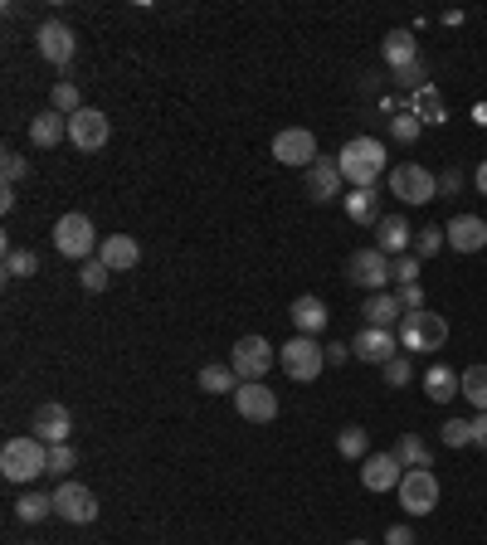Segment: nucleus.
Instances as JSON below:
<instances>
[{
  "instance_id": "c9c22d12",
  "label": "nucleus",
  "mask_w": 487,
  "mask_h": 545,
  "mask_svg": "<svg viewBox=\"0 0 487 545\" xmlns=\"http://www.w3.org/2000/svg\"><path fill=\"white\" fill-rule=\"evenodd\" d=\"M108 273H113V268H108L103 258H88V263H78V283H83L88 292H103V288H108Z\"/></svg>"
},
{
  "instance_id": "8fccbe9b",
  "label": "nucleus",
  "mask_w": 487,
  "mask_h": 545,
  "mask_svg": "<svg viewBox=\"0 0 487 545\" xmlns=\"http://www.w3.org/2000/svg\"><path fill=\"white\" fill-rule=\"evenodd\" d=\"M346 361H351V346H341V341L327 346V365H346Z\"/></svg>"
},
{
  "instance_id": "6e6552de",
  "label": "nucleus",
  "mask_w": 487,
  "mask_h": 545,
  "mask_svg": "<svg viewBox=\"0 0 487 545\" xmlns=\"http://www.w3.org/2000/svg\"><path fill=\"white\" fill-rule=\"evenodd\" d=\"M395 492H400V507L410 511V516H429V511L439 507V477L429 473V468H410Z\"/></svg>"
},
{
  "instance_id": "0eeeda50",
  "label": "nucleus",
  "mask_w": 487,
  "mask_h": 545,
  "mask_svg": "<svg viewBox=\"0 0 487 545\" xmlns=\"http://www.w3.org/2000/svg\"><path fill=\"white\" fill-rule=\"evenodd\" d=\"M273 361H278V346H268L263 336H239L234 351H229V365H234L239 380H263Z\"/></svg>"
},
{
  "instance_id": "09e8293b",
  "label": "nucleus",
  "mask_w": 487,
  "mask_h": 545,
  "mask_svg": "<svg viewBox=\"0 0 487 545\" xmlns=\"http://www.w3.org/2000/svg\"><path fill=\"white\" fill-rule=\"evenodd\" d=\"M385 545H414V531L410 526H390V531H385Z\"/></svg>"
},
{
  "instance_id": "9b49d317",
  "label": "nucleus",
  "mask_w": 487,
  "mask_h": 545,
  "mask_svg": "<svg viewBox=\"0 0 487 545\" xmlns=\"http://www.w3.org/2000/svg\"><path fill=\"white\" fill-rule=\"evenodd\" d=\"M346 278L366 292H385V283H390V254H380V249H356L351 263H346Z\"/></svg>"
},
{
  "instance_id": "e433bc0d",
  "label": "nucleus",
  "mask_w": 487,
  "mask_h": 545,
  "mask_svg": "<svg viewBox=\"0 0 487 545\" xmlns=\"http://www.w3.org/2000/svg\"><path fill=\"white\" fill-rule=\"evenodd\" d=\"M54 112H64V117H74V112H83V93H78V83H54Z\"/></svg>"
},
{
  "instance_id": "a19ab883",
  "label": "nucleus",
  "mask_w": 487,
  "mask_h": 545,
  "mask_svg": "<svg viewBox=\"0 0 487 545\" xmlns=\"http://www.w3.org/2000/svg\"><path fill=\"white\" fill-rule=\"evenodd\" d=\"M439 438H444L449 448H468V443H473V419H449V424L439 429Z\"/></svg>"
},
{
  "instance_id": "f03ea898",
  "label": "nucleus",
  "mask_w": 487,
  "mask_h": 545,
  "mask_svg": "<svg viewBox=\"0 0 487 545\" xmlns=\"http://www.w3.org/2000/svg\"><path fill=\"white\" fill-rule=\"evenodd\" d=\"M337 166H341V181L351 185V190H371L380 181V171H385V146L375 142V137H351V142L341 146Z\"/></svg>"
},
{
  "instance_id": "473e14b6",
  "label": "nucleus",
  "mask_w": 487,
  "mask_h": 545,
  "mask_svg": "<svg viewBox=\"0 0 487 545\" xmlns=\"http://www.w3.org/2000/svg\"><path fill=\"white\" fill-rule=\"evenodd\" d=\"M337 448H341V458H356V463L371 458V438H366V429H356V424H346L337 434Z\"/></svg>"
},
{
  "instance_id": "79ce46f5",
  "label": "nucleus",
  "mask_w": 487,
  "mask_h": 545,
  "mask_svg": "<svg viewBox=\"0 0 487 545\" xmlns=\"http://www.w3.org/2000/svg\"><path fill=\"white\" fill-rule=\"evenodd\" d=\"M380 370H385V385H390V390H405V385L414 380V365L405 361V356H395V361L380 365Z\"/></svg>"
},
{
  "instance_id": "9d476101",
  "label": "nucleus",
  "mask_w": 487,
  "mask_h": 545,
  "mask_svg": "<svg viewBox=\"0 0 487 545\" xmlns=\"http://www.w3.org/2000/svg\"><path fill=\"white\" fill-rule=\"evenodd\" d=\"M234 409L249 419V424H273L278 419V395L268 390V380H244L234 390Z\"/></svg>"
},
{
  "instance_id": "ddd939ff",
  "label": "nucleus",
  "mask_w": 487,
  "mask_h": 545,
  "mask_svg": "<svg viewBox=\"0 0 487 545\" xmlns=\"http://www.w3.org/2000/svg\"><path fill=\"white\" fill-rule=\"evenodd\" d=\"M30 434L44 438L49 448H54V443H69V434H74V414H69V404L44 400L35 409V419H30Z\"/></svg>"
},
{
  "instance_id": "4c0bfd02",
  "label": "nucleus",
  "mask_w": 487,
  "mask_h": 545,
  "mask_svg": "<svg viewBox=\"0 0 487 545\" xmlns=\"http://www.w3.org/2000/svg\"><path fill=\"white\" fill-rule=\"evenodd\" d=\"M0 176H5V185L15 190V185L30 176V161H25L20 151H0Z\"/></svg>"
},
{
  "instance_id": "4be33fe9",
  "label": "nucleus",
  "mask_w": 487,
  "mask_h": 545,
  "mask_svg": "<svg viewBox=\"0 0 487 545\" xmlns=\"http://www.w3.org/2000/svg\"><path fill=\"white\" fill-rule=\"evenodd\" d=\"M375 234H380V244H375V249H380V254H405V249H410V219L405 215H380V224H375Z\"/></svg>"
},
{
  "instance_id": "de8ad7c7",
  "label": "nucleus",
  "mask_w": 487,
  "mask_h": 545,
  "mask_svg": "<svg viewBox=\"0 0 487 545\" xmlns=\"http://www.w3.org/2000/svg\"><path fill=\"white\" fill-rule=\"evenodd\" d=\"M473 448L487 453V409H478V419H473Z\"/></svg>"
},
{
  "instance_id": "a18cd8bd",
  "label": "nucleus",
  "mask_w": 487,
  "mask_h": 545,
  "mask_svg": "<svg viewBox=\"0 0 487 545\" xmlns=\"http://www.w3.org/2000/svg\"><path fill=\"white\" fill-rule=\"evenodd\" d=\"M395 297H400V307H405V312H424V288H419V283H410V288H400Z\"/></svg>"
},
{
  "instance_id": "603ef678",
  "label": "nucleus",
  "mask_w": 487,
  "mask_h": 545,
  "mask_svg": "<svg viewBox=\"0 0 487 545\" xmlns=\"http://www.w3.org/2000/svg\"><path fill=\"white\" fill-rule=\"evenodd\" d=\"M346 545H371V541H346Z\"/></svg>"
},
{
  "instance_id": "5701e85b",
  "label": "nucleus",
  "mask_w": 487,
  "mask_h": 545,
  "mask_svg": "<svg viewBox=\"0 0 487 545\" xmlns=\"http://www.w3.org/2000/svg\"><path fill=\"white\" fill-rule=\"evenodd\" d=\"M380 54H385L390 69H410V64H419V39H414V30H390Z\"/></svg>"
},
{
  "instance_id": "37998d69",
  "label": "nucleus",
  "mask_w": 487,
  "mask_h": 545,
  "mask_svg": "<svg viewBox=\"0 0 487 545\" xmlns=\"http://www.w3.org/2000/svg\"><path fill=\"white\" fill-rule=\"evenodd\" d=\"M390 278H395L400 288H410V283H419V258H414V254H400L395 263H390Z\"/></svg>"
},
{
  "instance_id": "f257e3e1",
  "label": "nucleus",
  "mask_w": 487,
  "mask_h": 545,
  "mask_svg": "<svg viewBox=\"0 0 487 545\" xmlns=\"http://www.w3.org/2000/svg\"><path fill=\"white\" fill-rule=\"evenodd\" d=\"M49 473V443L35 434H20L10 438L5 448H0V477L5 482H15V487H30L35 477Z\"/></svg>"
},
{
  "instance_id": "4468645a",
  "label": "nucleus",
  "mask_w": 487,
  "mask_h": 545,
  "mask_svg": "<svg viewBox=\"0 0 487 545\" xmlns=\"http://www.w3.org/2000/svg\"><path fill=\"white\" fill-rule=\"evenodd\" d=\"M273 156L283 161V166H312L317 161V137L307 132V127H288V132H278L273 137Z\"/></svg>"
},
{
  "instance_id": "2eb2a0df",
  "label": "nucleus",
  "mask_w": 487,
  "mask_h": 545,
  "mask_svg": "<svg viewBox=\"0 0 487 545\" xmlns=\"http://www.w3.org/2000/svg\"><path fill=\"white\" fill-rule=\"evenodd\" d=\"M405 463L395 458V453H371L366 463H361V482H366V492H395L400 482H405Z\"/></svg>"
},
{
  "instance_id": "c03bdc74",
  "label": "nucleus",
  "mask_w": 487,
  "mask_h": 545,
  "mask_svg": "<svg viewBox=\"0 0 487 545\" xmlns=\"http://www.w3.org/2000/svg\"><path fill=\"white\" fill-rule=\"evenodd\" d=\"M395 83H400V88H414V93H419V88H424V64H410V69H395Z\"/></svg>"
},
{
  "instance_id": "1a4fd4ad",
  "label": "nucleus",
  "mask_w": 487,
  "mask_h": 545,
  "mask_svg": "<svg viewBox=\"0 0 487 545\" xmlns=\"http://www.w3.org/2000/svg\"><path fill=\"white\" fill-rule=\"evenodd\" d=\"M54 516L69 521V526H88V521H98V497H93L83 482H59V492H54Z\"/></svg>"
},
{
  "instance_id": "ea45409f",
  "label": "nucleus",
  "mask_w": 487,
  "mask_h": 545,
  "mask_svg": "<svg viewBox=\"0 0 487 545\" xmlns=\"http://www.w3.org/2000/svg\"><path fill=\"white\" fill-rule=\"evenodd\" d=\"M419 127H424V122H419V117H414V112H395V117H390V137H395V142H419Z\"/></svg>"
},
{
  "instance_id": "f8f14e48",
  "label": "nucleus",
  "mask_w": 487,
  "mask_h": 545,
  "mask_svg": "<svg viewBox=\"0 0 487 545\" xmlns=\"http://www.w3.org/2000/svg\"><path fill=\"white\" fill-rule=\"evenodd\" d=\"M108 137H113V122H108V112L98 108H83L69 117V142L78 146V151H103L108 146Z\"/></svg>"
},
{
  "instance_id": "39448f33",
  "label": "nucleus",
  "mask_w": 487,
  "mask_h": 545,
  "mask_svg": "<svg viewBox=\"0 0 487 545\" xmlns=\"http://www.w3.org/2000/svg\"><path fill=\"white\" fill-rule=\"evenodd\" d=\"M98 234H93V219L88 215H64L59 224H54V249L64 258H74V263H88V258H98Z\"/></svg>"
},
{
  "instance_id": "3c124183",
  "label": "nucleus",
  "mask_w": 487,
  "mask_h": 545,
  "mask_svg": "<svg viewBox=\"0 0 487 545\" xmlns=\"http://www.w3.org/2000/svg\"><path fill=\"white\" fill-rule=\"evenodd\" d=\"M473 181H478V195H483V200H487V161H483V166H478V176H473Z\"/></svg>"
},
{
  "instance_id": "7ed1b4c3",
  "label": "nucleus",
  "mask_w": 487,
  "mask_h": 545,
  "mask_svg": "<svg viewBox=\"0 0 487 545\" xmlns=\"http://www.w3.org/2000/svg\"><path fill=\"white\" fill-rule=\"evenodd\" d=\"M390 195L400 200V205H429V200H439V176L429 171V166H419V161H400V166H390Z\"/></svg>"
},
{
  "instance_id": "423d86ee",
  "label": "nucleus",
  "mask_w": 487,
  "mask_h": 545,
  "mask_svg": "<svg viewBox=\"0 0 487 545\" xmlns=\"http://www.w3.org/2000/svg\"><path fill=\"white\" fill-rule=\"evenodd\" d=\"M278 365L288 370V380H317L327 370V346H317L312 336H293L288 346H278Z\"/></svg>"
},
{
  "instance_id": "6ab92c4d",
  "label": "nucleus",
  "mask_w": 487,
  "mask_h": 545,
  "mask_svg": "<svg viewBox=\"0 0 487 545\" xmlns=\"http://www.w3.org/2000/svg\"><path fill=\"white\" fill-rule=\"evenodd\" d=\"M307 195H312L317 205H327V200H337V195H341V166H337V156H317V161L307 166Z\"/></svg>"
},
{
  "instance_id": "bb28decb",
  "label": "nucleus",
  "mask_w": 487,
  "mask_h": 545,
  "mask_svg": "<svg viewBox=\"0 0 487 545\" xmlns=\"http://www.w3.org/2000/svg\"><path fill=\"white\" fill-rule=\"evenodd\" d=\"M346 219L351 224H380V195H375V185L346 195Z\"/></svg>"
},
{
  "instance_id": "20e7f679",
  "label": "nucleus",
  "mask_w": 487,
  "mask_h": 545,
  "mask_svg": "<svg viewBox=\"0 0 487 545\" xmlns=\"http://www.w3.org/2000/svg\"><path fill=\"white\" fill-rule=\"evenodd\" d=\"M444 341H449V322L439 312H405L400 317V346L405 351L429 356V351H444Z\"/></svg>"
},
{
  "instance_id": "aec40b11",
  "label": "nucleus",
  "mask_w": 487,
  "mask_h": 545,
  "mask_svg": "<svg viewBox=\"0 0 487 545\" xmlns=\"http://www.w3.org/2000/svg\"><path fill=\"white\" fill-rule=\"evenodd\" d=\"M98 258H103L113 273H127V268H137V263H142V249H137V239H132V234H108V239L98 244Z\"/></svg>"
},
{
  "instance_id": "412c9836",
  "label": "nucleus",
  "mask_w": 487,
  "mask_h": 545,
  "mask_svg": "<svg viewBox=\"0 0 487 545\" xmlns=\"http://www.w3.org/2000/svg\"><path fill=\"white\" fill-rule=\"evenodd\" d=\"M424 395L434 404L458 400V395H463V375L449 370V365H429V370H424Z\"/></svg>"
},
{
  "instance_id": "f3484780",
  "label": "nucleus",
  "mask_w": 487,
  "mask_h": 545,
  "mask_svg": "<svg viewBox=\"0 0 487 545\" xmlns=\"http://www.w3.org/2000/svg\"><path fill=\"white\" fill-rule=\"evenodd\" d=\"M35 49L49 59V64H69L74 49H78V39H74V30H69L64 20H44V25L35 30Z\"/></svg>"
},
{
  "instance_id": "c85d7f7f",
  "label": "nucleus",
  "mask_w": 487,
  "mask_h": 545,
  "mask_svg": "<svg viewBox=\"0 0 487 545\" xmlns=\"http://www.w3.org/2000/svg\"><path fill=\"white\" fill-rule=\"evenodd\" d=\"M239 385H244V380L234 375V365H205V370H200V390H205V395H234Z\"/></svg>"
},
{
  "instance_id": "49530a36",
  "label": "nucleus",
  "mask_w": 487,
  "mask_h": 545,
  "mask_svg": "<svg viewBox=\"0 0 487 545\" xmlns=\"http://www.w3.org/2000/svg\"><path fill=\"white\" fill-rule=\"evenodd\" d=\"M458 185H463V171H458V166H449V171L439 176V195H458Z\"/></svg>"
},
{
  "instance_id": "7c9ffc66",
  "label": "nucleus",
  "mask_w": 487,
  "mask_h": 545,
  "mask_svg": "<svg viewBox=\"0 0 487 545\" xmlns=\"http://www.w3.org/2000/svg\"><path fill=\"white\" fill-rule=\"evenodd\" d=\"M463 400L473 404V409H487V361L463 370Z\"/></svg>"
},
{
  "instance_id": "c756f323",
  "label": "nucleus",
  "mask_w": 487,
  "mask_h": 545,
  "mask_svg": "<svg viewBox=\"0 0 487 545\" xmlns=\"http://www.w3.org/2000/svg\"><path fill=\"white\" fill-rule=\"evenodd\" d=\"M15 516H20V521H30V526L44 521V516H54V492H25V497L15 502Z\"/></svg>"
},
{
  "instance_id": "cd10ccee",
  "label": "nucleus",
  "mask_w": 487,
  "mask_h": 545,
  "mask_svg": "<svg viewBox=\"0 0 487 545\" xmlns=\"http://www.w3.org/2000/svg\"><path fill=\"white\" fill-rule=\"evenodd\" d=\"M410 112L419 117V122H424V127H439V122H449V108H444V98H439L429 83L414 93V108H410Z\"/></svg>"
},
{
  "instance_id": "72a5a7b5",
  "label": "nucleus",
  "mask_w": 487,
  "mask_h": 545,
  "mask_svg": "<svg viewBox=\"0 0 487 545\" xmlns=\"http://www.w3.org/2000/svg\"><path fill=\"white\" fill-rule=\"evenodd\" d=\"M444 244H449V234H444V224H424V229H419V239H414V258L424 263V258H434V254H439Z\"/></svg>"
},
{
  "instance_id": "58836bf2",
  "label": "nucleus",
  "mask_w": 487,
  "mask_h": 545,
  "mask_svg": "<svg viewBox=\"0 0 487 545\" xmlns=\"http://www.w3.org/2000/svg\"><path fill=\"white\" fill-rule=\"evenodd\" d=\"M74 468H78V453L69 448V443H54V448H49V473L69 482V473H74Z\"/></svg>"
},
{
  "instance_id": "f704fd0d",
  "label": "nucleus",
  "mask_w": 487,
  "mask_h": 545,
  "mask_svg": "<svg viewBox=\"0 0 487 545\" xmlns=\"http://www.w3.org/2000/svg\"><path fill=\"white\" fill-rule=\"evenodd\" d=\"M39 258L35 249H5V278H35Z\"/></svg>"
},
{
  "instance_id": "393cba45",
  "label": "nucleus",
  "mask_w": 487,
  "mask_h": 545,
  "mask_svg": "<svg viewBox=\"0 0 487 545\" xmlns=\"http://www.w3.org/2000/svg\"><path fill=\"white\" fill-rule=\"evenodd\" d=\"M64 137H69V117H64V112L49 108V112H39V117H30V142L35 146L49 151V146H59Z\"/></svg>"
},
{
  "instance_id": "a878e982",
  "label": "nucleus",
  "mask_w": 487,
  "mask_h": 545,
  "mask_svg": "<svg viewBox=\"0 0 487 545\" xmlns=\"http://www.w3.org/2000/svg\"><path fill=\"white\" fill-rule=\"evenodd\" d=\"M361 317H366V327H390V322H400V317H405V307H400V297H395V292H371V297H366V307H361Z\"/></svg>"
},
{
  "instance_id": "a211bd4d",
  "label": "nucleus",
  "mask_w": 487,
  "mask_h": 545,
  "mask_svg": "<svg viewBox=\"0 0 487 545\" xmlns=\"http://www.w3.org/2000/svg\"><path fill=\"white\" fill-rule=\"evenodd\" d=\"M444 234H449V249L458 254H483L487 249V219L483 215H453L444 224Z\"/></svg>"
},
{
  "instance_id": "b1692460",
  "label": "nucleus",
  "mask_w": 487,
  "mask_h": 545,
  "mask_svg": "<svg viewBox=\"0 0 487 545\" xmlns=\"http://www.w3.org/2000/svg\"><path fill=\"white\" fill-rule=\"evenodd\" d=\"M288 317H293V327H298V336H317V331L327 327V302L322 297H298L293 307H288Z\"/></svg>"
},
{
  "instance_id": "dca6fc26",
  "label": "nucleus",
  "mask_w": 487,
  "mask_h": 545,
  "mask_svg": "<svg viewBox=\"0 0 487 545\" xmlns=\"http://www.w3.org/2000/svg\"><path fill=\"white\" fill-rule=\"evenodd\" d=\"M351 356L366 365H390L400 356V341L390 336V327H366L356 341H351Z\"/></svg>"
},
{
  "instance_id": "2f4dec72",
  "label": "nucleus",
  "mask_w": 487,
  "mask_h": 545,
  "mask_svg": "<svg viewBox=\"0 0 487 545\" xmlns=\"http://www.w3.org/2000/svg\"><path fill=\"white\" fill-rule=\"evenodd\" d=\"M390 453H395L405 468H429V443H424L419 434H400V443H395Z\"/></svg>"
}]
</instances>
